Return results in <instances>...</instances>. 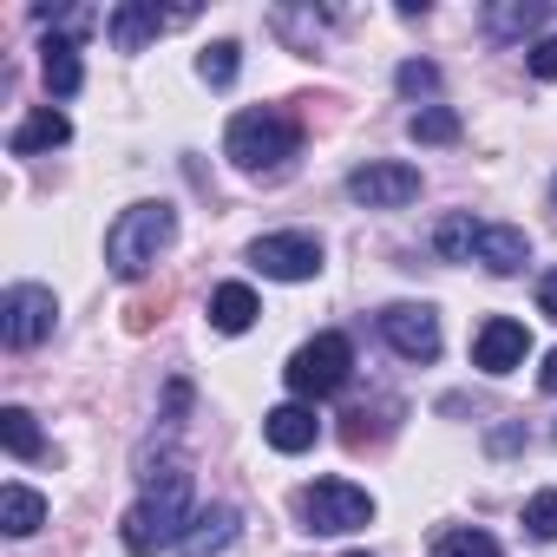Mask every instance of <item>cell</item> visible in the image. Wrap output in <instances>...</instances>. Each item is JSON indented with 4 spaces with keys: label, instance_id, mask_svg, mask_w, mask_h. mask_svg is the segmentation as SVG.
I'll use <instances>...</instances> for the list:
<instances>
[{
    "label": "cell",
    "instance_id": "obj_1",
    "mask_svg": "<svg viewBox=\"0 0 557 557\" xmlns=\"http://www.w3.org/2000/svg\"><path fill=\"white\" fill-rule=\"evenodd\" d=\"M190 518H197V505H190V466L164 459L158 472H145V492L119 518V537H125L132 557H151V550H171L190 531Z\"/></svg>",
    "mask_w": 557,
    "mask_h": 557
},
{
    "label": "cell",
    "instance_id": "obj_2",
    "mask_svg": "<svg viewBox=\"0 0 557 557\" xmlns=\"http://www.w3.org/2000/svg\"><path fill=\"white\" fill-rule=\"evenodd\" d=\"M223 158L249 177H275L289 171V158H302V119L283 112V106H249L230 119L223 132Z\"/></svg>",
    "mask_w": 557,
    "mask_h": 557
},
{
    "label": "cell",
    "instance_id": "obj_3",
    "mask_svg": "<svg viewBox=\"0 0 557 557\" xmlns=\"http://www.w3.org/2000/svg\"><path fill=\"white\" fill-rule=\"evenodd\" d=\"M171 236H177V210L164 197H145V203L119 210V223L106 230V269L119 283H138V275L171 249Z\"/></svg>",
    "mask_w": 557,
    "mask_h": 557
},
{
    "label": "cell",
    "instance_id": "obj_4",
    "mask_svg": "<svg viewBox=\"0 0 557 557\" xmlns=\"http://www.w3.org/2000/svg\"><path fill=\"white\" fill-rule=\"evenodd\" d=\"M348 374H355V348H348V335H315V342H302L296 355H289V368H283V381H289V394L296 400H329V394H342L348 387Z\"/></svg>",
    "mask_w": 557,
    "mask_h": 557
},
{
    "label": "cell",
    "instance_id": "obj_5",
    "mask_svg": "<svg viewBox=\"0 0 557 557\" xmlns=\"http://www.w3.org/2000/svg\"><path fill=\"white\" fill-rule=\"evenodd\" d=\"M296 505H302V531H315V537H342L374 518V498L355 479H315V485H302Z\"/></svg>",
    "mask_w": 557,
    "mask_h": 557
},
{
    "label": "cell",
    "instance_id": "obj_6",
    "mask_svg": "<svg viewBox=\"0 0 557 557\" xmlns=\"http://www.w3.org/2000/svg\"><path fill=\"white\" fill-rule=\"evenodd\" d=\"M249 269H262L269 283H315L322 275V243L309 230H275L249 243Z\"/></svg>",
    "mask_w": 557,
    "mask_h": 557
},
{
    "label": "cell",
    "instance_id": "obj_7",
    "mask_svg": "<svg viewBox=\"0 0 557 557\" xmlns=\"http://www.w3.org/2000/svg\"><path fill=\"white\" fill-rule=\"evenodd\" d=\"M53 322H60V302L40 283H14L8 296H0V342L8 348H40L53 335Z\"/></svg>",
    "mask_w": 557,
    "mask_h": 557
},
{
    "label": "cell",
    "instance_id": "obj_8",
    "mask_svg": "<svg viewBox=\"0 0 557 557\" xmlns=\"http://www.w3.org/2000/svg\"><path fill=\"white\" fill-rule=\"evenodd\" d=\"M381 335L400 361H433L440 355V315L426 302H387L381 309Z\"/></svg>",
    "mask_w": 557,
    "mask_h": 557
},
{
    "label": "cell",
    "instance_id": "obj_9",
    "mask_svg": "<svg viewBox=\"0 0 557 557\" xmlns=\"http://www.w3.org/2000/svg\"><path fill=\"white\" fill-rule=\"evenodd\" d=\"M524 355H531V329H524V322H511V315H492V322L472 335V368H479V374H492V381L518 374V368H524Z\"/></svg>",
    "mask_w": 557,
    "mask_h": 557
},
{
    "label": "cell",
    "instance_id": "obj_10",
    "mask_svg": "<svg viewBox=\"0 0 557 557\" xmlns=\"http://www.w3.org/2000/svg\"><path fill=\"white\" fill-rule=\"evenodd\" d=\"M348 197L368 210H400L420 197V171L413 164H361V171H348Z\"/></svg>",
    "mask_w": 557,
    "mask_h": 557
},
{
    "label": "cell",
    "instance_id": "obj_11",
    "mask_svg": "<svg viewBox=\"0 0 557 557\" xmlns=\"http://www.w3.org/2000/svg\"><path fill=\"white\" fill-rule=\"evenodd\" d=\"M171 21H184V14H164L158 0H125V8H112L106 34H112V47H119V53H145Z\"/></svg>",
    "mask_w": 557,
    "mask_h": 557
},
{
    "label": "cell",
    "instance_id": "obj_12",
    "mask_svg": "<svg viewBox=\"0 0 557 557\" xmlns=\"http://www.w3.org/2000/svg\"><path fill=\"white\" fill-rule=\"evenodd\" d=\"M236 537H243V511H236V505H203V511L190 518V531L177 537V550H184V557H223Z\"/></svg>",
    "mask_w": 557,
    "mask_h": 557
},
{
    "label": "cell",
    "instance_id": "obj_13",
    "mask_svg": "<svg viewBox=\"0 0 557 557\" xmlns=\"http://www.w3.org/2000/svg\"><path fill=\"white\" fill-rule=\"evenodd\" d=\"M262 440H269L275 453H309V446L322 440V420H315L309 400H283V407L262 413Z\"/></svg>",
    "mask_w": 557,
    "mask_h": 557
},
{
    "label": "cell",
    "instance_id": "obj_14",
    "mask_svg": "<svg viewBox=\"0 0 557 557\" xmlns=\"http://www.w3.org/2000/svg\"><path fill=\"white\" fill-rule=\"evenodd\" d=\"M472 262H485L492 275H518V269L531 262V236H524L518 223H485V230H479Z\"/></svg>",
    "mask_w": 557,
    "mask_h": 557
},
{
    "label": "cell",
    "instance_id": "obj_15",
    "mask_svg": "<svg viewBox=\"0 0 557 557\" xmlns=\"http://www.w3.org/2000/svg\"><path fill=\"white\" fill-rule=\"evenodd\" d=\"M544 21H550L544 0H492V8H485V34L492 40H531Z\"/></svg>",
    "mask_w": 557,
    "mask_h": 557
},
{
    "label": "cell",
    "instance_id": "obj_16",
    "mask_svg": "<svg viewBox=\"0 0 557 557\" xmlns=\"http://www.w3.org/2000/svg\"><path fill=\"white\" fill-rule=\"evenodd\" d=\"M40 73H47V92H53V99H73V92L86 86L79 47H73V40H60V34H47V47H40Z\"/></svg>",
    "mask_w": 557,
    "mask_h": 557
},
{
    "label": "cell",
    "instance_id": "obj_17",
    "mask_svg": "<svg viewBox=\"0 0 557 557\" xmlns=\"http://www.w3.org/2000/svg\"><path fill=\"white\" fill-rule=\"evenodd\" d=\"M256 315H262V302H256L249 283H223V289H210V329H216V335H243Z\"/></svg>",
    "mask_w": 557,
    "mask_h": 557
},
{
    "label": "cell",
    "instance_id": "obj_18",
    "mask_svg": "<svg viewBox=\"0 0 557 557\" xmlns=\"http://www.w3.org/2000/svg\"><path fill=\"white\" fill-rule=\"evenodd\" d=\"M40 524H47V498L34 485H8V492H0V531H8V537H34Z\"/></svg>",
    "mask_w": 557,
    "mask_h": 557
},
{
    "label": "cell",
    "instance_id": "obj_19",
    "mask_svg": "<svg viewBox=\"0 0 557 557\" xmlns=\"http://www.w3.org/2000/svg\"><path fill=\"white\" fill-rule=\"evenodd\" d=\"M73 138V125H66V112H53V106H40L21 132H14V158H34V151H60Z\"/></svg>",
    "mask_w": 557,
    "mask_h": 557
},
{
    "label": "cell",
    "instance_id": "obj_20",
    "mask_svg": "<svg viewBox=\"0 0 557 557\" xmlns=\"http://www.w3.org/2000/svg\"><path fill=\"white\" fill-rule=\"evenodd\" d=\"M0 446H8L14 459H40L47 440H40V420L27 407H0Z\"/></svg>",
    "mask_w": 557,
    "mask_h": 557
},
{
    "label": "cell",
    "instance_id": "obj_21",
    "mask_svg": "<svg viewBox=\"0 0 557 557\" xmlns=\"http://www.w3.org/2000/svg\"><path fill=\"white\" fill-rule=\"evenodd\" d=\"M236 73H243V47H236V40H210V47L197 53V79H203V86H216V92H223Z\"/></svg>",
    "mask_w": 557,
    "mask_h": 557
},
{
    "label": "cell",
    "instance_id": "obj_22",
    "mask_svg": "<svg viewBox=\"0 0 557 557\" xmlns=\"http://www.w3.org/2000/svg\"><path fill=\"white\" fill-rule=\"evenodd\" d=\"M407 138H413V145H453V138H459V112H453V106H420V112L407 119Z\"/></svg>",
    "mask_w": 557,
    "mask_h": 557
},
{
    "label": "cell",
    "instance_id": "obj_23",
    "mask_svg": "<svg viewBox=\"0 0 557 557\" xmlns=\"http://www.w3.org/2000/svg\"><path fill=\"white\" fill-rule=\"evenodd\" d=\"M479 216H446L440 230H433V249L446 256V262H472V249H479Z\"/></svg>",
    "mask_w": 557,
    "mask_h": 557
},
{
    "label": "cell",
    "instance_id": "obj_24",
    "mask_svg": "<svg viewBox=\"0 0 557 557\" xmlns=\"http://www.w3.org/2000/svg\"><path fill=\"white\" fill-rule=\"evenodd\" d=\"M433 557H505V550H498V537H492V531L459 524V531H440V537H433Z\"/></svg>",
    "mask_w": 557,
    "mask_h": 557
},
{
    "label": "cell",
    "instance_id": "obj_25",
    "mask_svg": "<svg viewBox=\"0 0 557 557\" xmlns=\"http://www.w3.org/2000/svg\"><path fill=\"white\" fill-rule=\"evenodd\" d=\"M34 14H40L60 40H73V47H79V34H92V27H99V14H92V8H34Z\"/></svg>",
    "mask_w": 557,
    "mask_h": 557
},
{
    "label": "cell",
    "instance_id": "obj_26",
    "mask_svg": "<svg viewBox=\"0 0 557 557\" xmlns=\"http://www.w3.org/2000/svg\"><path fill=\"white\" fill-rule=\"evenodd\" d=\"M524 531H531L537 544H557V492H537V498L524 505Z\"/></svg>",
    "mask_w": 557,
    "mask_h": 557
},
{
    "label": "cell",
    "instance_id": "obj_27",
    "mask_svg": "<svg viewBox=\"0 0 557 557\" xmlns=\"http://www.w3.org/2000/svg\"><path fill=\"white\" fill-rule=\"evenodd\" d=\"M275 34H289L302 53H315V34H322V14H296V8H275Z\"/></svg>",
    "mask_w": 557,
    "mask_h": 557
},
{
    "label": "cell",
    "instance_id": "obj_28",
    "mask_svg": "<svg viewBox=\"0 0 557 557\" xmlns=\"http://www.w3.org/2000/svg\"><path fill=\"white\" fill-rule=\"evenodd\" d=\"M394 86H400L407 99H426V92L440 86V66H433V60H407V66L394 73Z\"/></svg>",
    "mask_w": 557,
    "mask_h": 557
},
{
    "label": "cell",
    "instance_id": "obj_29",
    "mask_svg": "<svg viewBox=\"0 0 557 557\" xmlns=\"http://www.w3.org/2000/svg\"><path fill=\"white\" fill-rule=\"evenodd\" d=\"M524 66H531L537 79H557V34H550V40H537V47L524 53Z\"/></svg>",
    "mask_w": 557,
    "mask_h": 557
},
{
    "label": "cell",
    "instance_id": "obj_30",
    "mask_svg": "<svg viewBox=\"0 0 557 557\" xmlns=\"http://www.w3.org/2000/svg\"><path fill=\"white\" fill-rule=\"evenodd\" d=\"M184 413H190V381H171L164 387V426H177Z\"/></svg>",
    "mask_w": 557,
    "mask_h": 557
},
{
    "label": "cell",
    "instance_id": "obj_31",
    "mask_svg": "<svg viewBox=\"0 0 557 557\" xmlns=\"http://www.w3.org/2000/svg\"><path fill=\"white\" fill-rule=\"evenodd\" d=\"M537 309H544V315L557 322V269H550V275H544V283H537Z\"/></svg>",
    "mask_w": 557,
    "mask_h": 557
},
{
    "label": "cell",
    "instance_id": "obj_32",
    "mask_svg": "<svg viewBox=\"0 0 557 557\" xmlns=\"http://www.w3.org/2000/svg\"><path fill=\"white\" fill-rule=\"evenodd\" d=\"M518 440H524V426H498V433H492V453H511Z\"/></svg>",
    "mask_w": 557,
    "mask_h": 557
},
{
    "label": "cell",
    "instance_id": "obj_33",
    "mask_svg": "<svg viewBox=\"0 0 557 557\" xmlns=\"http://www.w3.org/2000/svg\"><path fill=\"white\" fill-rule=\"evenodd\" d=\"M537 387H544V394H557V348L544 355V368H537Z\"/></svg>",
    "mask_w": 557,
    "mask_h": 557
},
{
    "label": "cell",
    "instance_id": "obj_34",
    "mask_svg": "<svg viewBox=\"0 0 557 557\" xmlns=\"http://www.w3.org/2000/svg\"><path fill=\"white\" fill-rule=\"evenodd\" d=\"M348 557H368V550H348Z\"/></svg>",
    "mask_w": 557,
    "mask_h": 557
},
{
    "label": "cell",
    "instance_id": "obj_35",
    "mask_svg": "<svg viewBox=\"0 0 557 557\" xmlns=\"http://www.w3.org/2000/svg\"><path fill=\"white\" fill-rule=\"evenodd\" d=\"M550 197H557V184H550Z\"/></svg>",
    "mask_w": 557,
    "mask_h": 557
}]
</instances>
